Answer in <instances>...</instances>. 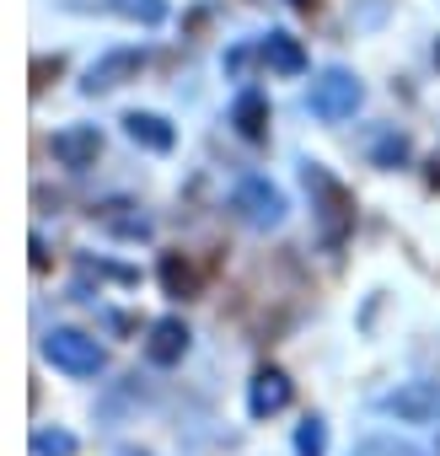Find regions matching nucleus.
<instances>
[{"mask_svg": "<svg viewBox=\"0 0 440 456\" xmlns=\"http://www.w3.org/2000/svg\"><path fill=\"white\" fill-rule=\"evenodd\" d=\"M376 408L392 413L397 424H435L440 419V387L435 381H403L397 392H381Z\"/></svg>", "mask_w": 440, "mask_h": 456, "instance_id": "nucleus-5", "label": "nucleus"}, {"mask_svg": "<svg viewBox=\"0 0 440 456\" xmlns=\"http://www.w3.org/2000/svg\"><path fill=\"white\" fill-rule=\"evenodd\" d=\"M403 156H408V140H403V134H397V140L387 134V140L376 145V161H403Z\"/></svg>", "mask_w": 440, "mask_h": 456, "instance_id": "nucleus-17", "label": "nucleus"}, {"mask_svg": "<svg viewBox=\"0 0 440 456\" xmlns=\"http://www.w3.org/2000/svg\"><path fill=\"white\" fill-rule=\"evenodd\" d=\"M232 124H237L242 140H264V134H269V97H264L258 86L237 92V102H232Z\"/></svg>", "mask_w": 440, "mask_h": 456, "instance_id": "nucleus-10", "label": "nucleus"}, {"mask_svg": "<svg viewBox=\"0 0 440 456\" xmlns=\"http://www.w3.org/2000/svg\"><path fill=\"white\" fill-rule=\"evenodd\" d=\"M296 451H301V456H322V451H328V424H322V419H306V424L296 429Z\"/></svg>", "mask_w": 440, "mask_h": 456, "instance_id": "nucleus-16", "label": "nucleus"}, {"mask_svg": "<svg viewBox=\"0 0 440 456\" xmlns=\"http://www.w3.org/2000/svg\"><path fill=\"white\" fill-rule=\"evenodd\" d=\"M232 204H237V215L253 225V232H269V225L285 220V193H280L269 177H248V183H237Z\"/></svg>", "mask_w": 440, "mask_h": 456, "instance_id": "nucleus-6", "label": "nucleus"}, {"mask_svg": "<svg viewBox=\"0 0 440 456\" xmlns=\"http://www.w3.org/2000/svg\"><path fill=\"white\" fill-rule=\"evenodd\" d=\"M33 456H76L70 429H33Z\"/></svg>", "mask_w": 440, "mask_h": 456, "instance_id": "nucleus-14", "label": "nucleus"}, {"mask_svg": "<svg viewBox=\"0 0 440 456\" xmlns=\"http://www.w3.org/2000/svg\"><path fill=\"white\" fill-rule=\"evenodd\" d=\"M49 151H54V161H60V167L86 172V167L97 161V151H102V134H97V124H65V129H54Z\"/></svg>", "mask_w": 440, "mask_h": 456, "instance_id": "nucleus-7", "label": "nucleus"}, {"mask_svg": "<svg viewBox=\"0 0 440 456\" xmlns=\"http://www.w3.org/2000/svg\"><path fill=\"white\" fill-rule=\"evenodd\" d=\"M258 54H264V65L280 70V76H301V70H306V49H301L290 33H269V38L258 44Z\"/></svg>", "mask_w": 440, "mask_h": 456, "instance_id": "nucleus-12", "label": "nucleus"}, {"mask_svg": "<svg viewBox=\"0 0 440 456\" xmlns=\"http://www.w3.org/2000/svg\"><path fill=\"white\" fill-rule=\"evenodd\" d=\"M306 193L317 199L312 209H317V220H322V242L328 248H338L344 237H349V225H354V193L328 172V167H317V161H306Z\"/></svg>", "mask_w": 440, "mask_h": 456, "instance_id": "nucleus-1", "label": "nucleus"}, {"mask_svg": "<svg viewBox=\"0 0 440 456\" xmlns=\"http://www.w3.org/2000/svg\"><path fill=\"white\" fill-rule=\"evenodd\" d=\"M354 456H429V451H419L408 440H392V435H371V440L354 445Z\"/></svg>", "mask_w": 440, "mask_h": 456, "instance_id": "nucleus-15", "label": "nucleus"}, {"mask_svg": "<svg viewBox=\"0 0 440 456\" xmlns=\"http://www.w3.org/2000/svg\"><path fill=\"white\" fill-rule=\"evenodd\" d=\"M360 102H365V86H360V76L344 70V65H328V70L312 81V92H306V108H312V118H322V124L354 118Z\"/></svg>", "mask_w": 440, "mask_h": 456, "instance_id": "nucleus-2", "label": "nucleus"}, {"mask_svg": "<svg viewBox=\"0 0 440 456\" xmlns=\"http://www.w3.org/2000/svg\"><path fill=\"white\" fill-rule=\"evenodd\" d=\"M124 134H129L134 145H145V151H172V145H177V129H172L161 113H129V118H124Z\"/></svg>", "mask_w": 440, "mask_h": 456, "instance_id": "nucleus-11", "label": "nucleus"}, {"mask_svg": "<svg viewBox=\"0 0 440 456\" xmlns=\"http://www.w3.org/2000/svg\"><path fill=\"white\" fill-rule=\"evenodd\" d=\"M161 285H167V296H183V301H188V296L199 290L193 269H188V264H183L177 253H167V258H161Z\"/></svg>", "mask_w": 440, "mask_h": 456, "instance_id": "nucleus-13", "label": "nucleus"}, {"mask_svg": "<svg viewBox=\"0 0 440 456\" xmlns=\"http://www.w3.org/2000/svg\"><path fill=\"white\" fill-rule=\"evenodd\" d=\"M435 60H440V44H435Z\"/></svg>", "mask_w": 440, "mask_h": 456, "instance_id": "nucleus-19", "label": "nucleus"}, {"mask_svg": "<svg viewBox=\"0 0 440 456\" xmlns=\"http://www.w3.org/2000/svg\"><path fill=\"white\" fill-rule=\"evenodd\" d=\"M145 49L140 44H124V49H108L102 60H92L86 65V76H81V92L86 97H97V92H113V86H124V81H134L140 70H145Z\"/></svg>", "mask_w": 440, "mask_h": 456, "instance_id": "nucleus-4", "label": "nucleus"}, {"mask_svg": "<svg viewBox=\"0 0 440 456\" xmlns=\"http://www.w3.org/2000/svg\"><path fill=\"white\" fill-rule=\"evenodd\" d=\"M290 403V381H285V370H258L253 376V387H248V408H253V419H269V413H280Z\"/></svg>", "mask_w": 440, "mask_h": 456, "instance_id": "nucleus-9", "label": "nucleus"}, {"mask_svg": "<svg viewBox=\"0 0 440 456\" xmlns=\"http://www.w3.org/2000/svg\"><path fill=\"white\" fill-rule=\"evenodd\" d=\"M183 354H188V328H183V317H161V322H151L145 360H151V365H177Z\"/></svg>", "mask_w": 440, "mask_h": 456, "instance_id": "nucleus-8", "label": "nucleus"}, {"mask_svg": "<svg viewBox=\"0 0 440 456\" xmlns=\"http://www.w3.org/2000/svg\"><path fill=\"white\" fill-rule=\"evenodd\" d=\"M290 6H296V12H312V6H317V0H290Z\"/></svg>", "mask_w": 440, "mask_h": 456, "instance_id": "nucleus-18", "label": "nucleus"}, {"mask_svg": "<svg viewBox=\"0 0 440 456\" xmlns=\"http://www.w3.org/2000/svg\"><path fill=\"white\" fill-rule=\"evenodd\" d=\"M38 349H44V360H49L54 370H65V376H76V381H86V376H97V370H102V344H97L92 333L49 328V333L38 338Z\"/></svg>", "mask_w": 440, "mask_h": 456, "instance_id": "nucleus-3", "label": "nucleus"}]
</instances>
